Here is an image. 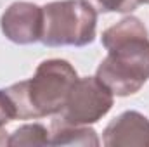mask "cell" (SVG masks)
Here are the masks:
<instances>
[{
	"mask_svg": "<svg viewBox=\"0 0 149 147\" xmlns=\"http://www.w3.org/2000/svg\"><path fill=\"white\" fill-rule=\"evenodd\" d=\"M114 95L97 76L78 78L57 118L70 125L88 126L102 119L113 107Z\"/></svg>",
	"mask_w": 149,
	"mask_h": 147,
	"instance_id": "277c9868",
	"label": "cell"
},
{
	"mask_svg": "<svg viewBox=\"0 0 149 147\" xmlns=\"http://www.w3.org/2000/svg\"><path fill=\"white\" fill-rule=\"evenodd\" d=\"M42 37L47 47H85L95 40L97 12L85 0H56L42 7Z\"/></svg>",
	"mask_w": 149,
	"mask_h": 147,
	"instance_id": "3957f363",
	"label": "cell"
},
{
	"mask_svg": "<svg viewBox=\"0 0 149 147\" xmlns=\"http://www.w3.org/2000/svg\"><path fill=\"white\" fill-rule=\"evenodd\" d=\"M137 2H139V3H148L149 5V0H137Z\"/></svg>",
	"mask_w": 149,
	"mask_h": 147,
	"instance_id": "7c38bea8",
	"label": "cell"
},
{
	"mask_svg": "<svg viewBox=\"0 0 149 147\" xmlns=\"http://www.w3.org/2000/svg\"><path fill=\"white\" fill-rule=\"evenodd\" d=\"M88 5L94 7V10L99 14H108V12H120L127 14L137 9L139 2L137 0H85Z\"/></svg>",
	"mask_w": 149,
	"mask_h": 147,
	"instance_id": "9c48e42d",
	"label": "cell"
},
{
	"mask_svg": "<svg viewBox=\"0 0 149 147\" xmlns=\"http://www.w3.org/2000/svg\"><path fill=\"white\" fill-rule=\"evenodd\" d=\"M108 55L97 68V80L116 97L137 94L149 80V35L139 17L128 16L102 31Z\"/></svg>",
	"mask_w": 149,
	"mask_h": 147,
	"instance_id": "6da1fadb",
	"label": "cell"
},
{
	"mask_svg": "<svg viewBox=\"0 0 149 147\" xmlns=\"http://www.w3.org/2000/svg\"><path fill=\"white\" fill-rule=\"evenodd\" d=\"M50 146H99L101 140L97 139V133L88 126L80 125H70L61 121L59 118L52 119L50 130H49Z\"/></svg>",
	"mask_w": 149,
	"mask_h": 147,
	"instance_id": "52a82bcc",
	"label": "cell"
},
{
	"mask_svg": "<svg viewBox=\"0 0 149 147\" xmlns=\"http://www.w3.org/2000/svg\"><path fill=\"white\" fill-rule=\"evenodd\" d=\"M106 147H149V119L139 111H125L102 132Z\"/></svg>",
	"mask_w": 149,
	"mask_h": 147,
	"instance_id": "8992f818",
	"label": "cell"
},
{
	"mask_svg": "<svg viewBox=\"0 0 149 147\" xmlns=\"http://www.w3.org/2000/svg\"><path fill=\"white\" fill-rule=\"evenodd\" d=\"M42 7L31 2L10 3L0 17V28L7 40L17 45H31L42 37Z\"/></svg>",
	"mask_w": 149,
	"mask_h": 147,
	"instance_id": "5b68a950",
	"label": "cell"
},
{
	"mask_svg": "<svg viewBox=\"0 0 149 147\" xmlns=\"http://www.w3.org/2000/svg\"><path fill=\"white\" fill-rule=\"evenodd\" d=\"M78 80L74 68L64 59H47L38 64L33 78L14 83L5 94L14 107L16 119L57 116Z\"/></svg>",
	"mask_w": 149,
	"mask_h": 147,
	"instance_id": "7a4b0ae2",
	"label": "cell"
},
{
	"mask_svg": "<svg viewBox=\"0 0 149 147\" xmlns=\"http://www.w3.org/2000/svg\"><path fill=\"white\" fill-rule=\"evenodd\" d=\"M9 146L23 147V146H50L49 130L40 123H30L19 126L16 132L9 135Z\"/></svg>",
	"mask_w": 149,
	"mask_h": 147,
	"instance_id": "ba28073f",
	"label": "cell"
},
{
	"mask_svg": "<svg viewBox=\"0 0 149 147\" xmlns=\"http://www.w3.org/2000/svg\"><path fill=\"white\" fill-rule=\"evenodd\" d=\"M16 119V114H14V107L5 94V90H0V126L7 125L9 121Z\"/></svg>",
	"mask_w": 149,
	"mask_h": 147,
	"instance_id": "30bf717a",
	"label": "cell"
},
{
	"mask_svg": "<svg viewBox=\"0 0 149 147\" xmlns=\"http://www.w3.org/2000/svg\"><path fill=\"white\" fill-rule=\"evenodd\" d=\"M0 146H9V135L3 130V126H0Z\"/></svg>",
	"mask_w": 149,
	"mask_h": 147,
	"instance_id": "8fae6325",
	"label": "cell"
}]
</instances>
